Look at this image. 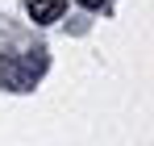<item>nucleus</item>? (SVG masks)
<instances>
[{
    "label": "nucleus",
    "instance_id": "nucleus-1",
    "mask_svg": "<svg viewBox=\"0 0 154 146\" xmlns=\"http://www.w3.org/2000/svg\"><path fill=\"white\" fill-rule=\"evenodd\" d=\"M42 71H46V50H25L21 59L17 54H0V84L13 88V92L33 88V79Z\"/></svg>",
    "mask_w": 154,
    "mask_h": 146
},
{
    "label": "nucleus",
    "instance_id": "nucleus-3",
    "mask_svg": "<svg viewBox=\"0 0 154 146\" xmlns=\"http://www.w3.org/2000/svg\"><path fill=\"white\" fill-rule=\"evenodd\" d=\"M79 4H83V8H100L104 0H79Z\"/></svg>",
    "mask_w": 154,
    "mask_h": 146
},
{
    "label": "nucleus",
    "instance_id": "nucleus-2",
    "mask_svg": "<svg viewBox=\"0 0 154 146\" xmlns=\"http://www.w3.org/2000/svg\"><path fill=\"white\" fill-rule=\"evenodd\" d=\"M33 25H54L63 13H67V0H25Z\"/></svg>",
    "mask_w": 154,
    "mask_h": 146
}]
</instances>
